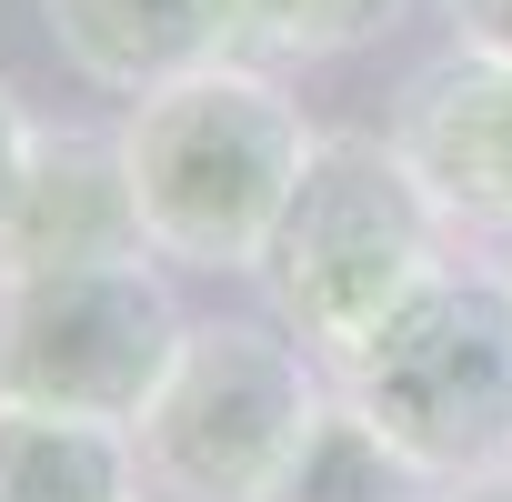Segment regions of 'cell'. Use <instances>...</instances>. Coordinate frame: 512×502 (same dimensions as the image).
<instances>
[{
	"label": "cell",
	"mask_w": 512,
	"mask_h": 502,
	"mask_svg": "<svg viewBox=\"0 0 512 502\" xmlns=\"http://www.w3.org/2000/svg\"><path fill=\"white\" fill-rule=\"evenodd\" d=\"M432 502H512V472H472V482H432Z\"/></svg>",
	"instance_id": "14"
},
{
	"label": "cell",
	"mask_w": 512,
	"mask_h": 502,
	"mask_svg": "<svg viewBox=\"0 0 512 502\" xmlns=\"http://www.w3.org/2000/svg\"><path fill=\"white\" fill-rule=\"evenodd\" d=\"M402 151H412V171L432 181V201H442L452 221L512 231V61L452 51V61L412 91Z\"/></svg>",
	"instance_id": "7"
},
{
	"label": "cell",
	"mask_w": 512,
	"mask_h": 502,
	"mask_svg": "<svg viewBox=\"0 0 512 502\" xmlns=\"http://www.w3.org/2000/svg\"><path fill=\"white\" fill-rule=\"evenodd\" d=\"M332 412L322 362L272 322H191L171 382L141 412V482L161 502H272L312 422Z\"/></svg>",
	"instance_id": "4"
},
{
	"label": "cell",
	"mask_w": 512,
	"mask_h": 502,
	"mask_svg": "<svg viewBox=\"0 0 512 502\" xmlns=\"http://www.w3.org/2000/svg\"><path fill=\"white\" fill-rule=\"evenodd\" d=\"M272 502H432V482L332 392V412L312 422V442L292 452V472L272 482Z\"/></svg>",
	"instance_id": "10"
},
{
	"label": "cell",
	"mask_w": 512,
	"mask_h": 502,
	"mask_svg": "<svg viewBox=\"0 0 512 502\" xmlns=\"http://www.w3.org/2000/svg\"><path fill=\"white\" fill-rule=\"evenodd\" d=\"M241 21L282 61H342V51H362L402 21V0H241Z\"/></svg>",
	"instance_id": "11"
},
{
	"label": "cell",
	"mask_w": 512,
	"mask_h": 502,
	"mask_svg": "<svg viewBox=\"0 0 512 502\" xmlns=\"http://www.w3.org/2000/svg\"><path fill=\"white\" fill-rule=\"evenodd\" d=\"M312 141L322 131L302 121V101L251 61H211V71L131 101L121 171H131V211H141L151 262H171V272H262Z\"/></svg>",
	"instance_id": "1"
},
{
	"label": "cell",
	"mask_w": 512,
	"mask_h": 502,
	"mask_svg": "<svg viewBox=\"0 0 512 502\" xmlns=\"http://www.w3.org/2000/svg\"><path fill=\"white\" fill-rule=\"evenodd\" d=\"M41 21H51V51L121 101H151L211 61H241L251 41L241 0H41Z\"/></svg>",
	"instance_id": "6"
},
{
	"label": "cell",
	"mask_w": 512,
	"mask_h": 502,
	"mask_svg": "<svg viewBox=\"0 0 512 502\" xmlns=\"http://www.w3.org/2000/svg\"><path fill=\"white\" fill-rule=\"evenodd\" d=\"M0 502H141V442L121 422L0 402Z\"/></svg>",
	"instance_id": "9"
},
{
	"label": "cell",
	"mask_w": 512,
	"mask_h": 502,
	"mask_svg": "<svg viewBox=\"0 0 512 502\" xmlns=\"http://www.w3.org/2000/svg\"><path fill=\"white\" fill-rule=\"evenodd\" d=\"M442 231L452 211L432 201V181L412 171L402 141H372V131H322L302 181H292V211L262 251V282H272V312L282 332L342 372L432 272H442Z\"/></svg>",
	"instance_id": "2"
},
{
	"label": "cell",
	"mask_w": 512,
	"mask_h": 502,
	"mask_svg": "<svg viewBox=\"0 0 512 502\" xmlns=\"http://www.w3.org/2000/svg\"><path fill=\"white\" fill-rule=\"evenodd\" d=\"M332 392L422 472L472 482L512 472V272L442 262L342 372Z\"/></svg>",
	"instance_id": "3"
},
{
	"label": "cell",
	"mask_w": 512,
	"mask_h": 502,
	"mask_svg": "<svg viewBox=\"0 0 512 502\" xmlns=\"http://www.w3.org/2000/svg\"><path fill=\"white\" fill-rule=\"evenodd\" d=\"M121 251H151L141 241V211H131V171H121V131L91 141V131H41L31 171H21V201L0 221V272H51V262H121Z\"/></svg>",
	"instance_id": "8"
},
{
	"label": "cell",
	"mask_w": 512,
	"mask_h": 502,
	"mask_svg": "<svg viewBox=\"0 0 512 502\" xmlns=\"http://www.w3.org/2000/svg\"><path fill=\"white\" fill-rule=\"evenodd\" d=\"M181 332H191V312L171 302L151 251L0 272V402L141 432L151 392L181 362Z\"/></svg>",
	"instance_id": "5"
},
{
	"label": "cell",
	"mask_w": 512,
	"mask_h": 502,
	"mask_svg": "<svg viewBox=\"0 0 512 502\" xmlns=\"http://www.w3.org/2000/svg\"><path fill=\"white\" fill-rule=\"evenodd\" d=\"M31 151H41V121L21 111V91H11V81H0V221H11V201H21Z\"/></svg>",
	"instance_id": "12"
},
{
	"label": "cell",
	"mask_w": 512,
	"mask_h": 502,
	"mask_svg": "<svg viewBox=\"0 0 512 502\" xmlns=\"http://www.w3.org/2000/svg\"><path fill=\"white\" fill-rule=\"evenodd\" d=\"M452 11V41L482 51V61H512V0H442Z\"/></svg>",
	"instance_id": "13"
}]
</instances>
